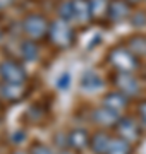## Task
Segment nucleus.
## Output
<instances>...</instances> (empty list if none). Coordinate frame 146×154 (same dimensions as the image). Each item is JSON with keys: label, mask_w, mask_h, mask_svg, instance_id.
<instances>
[{"label": "nucleus", "mask_w": 146, "mask_h": 154, "mask_svg": "<svg viewBox=\"0 0 146 154\" xmlns=\"http://www.w3.org/2000/svg\"><path fill=\"white\" fill-rule=\"evenodd\" d=\"M59 154H78V152H74L72 149H62Z\"/></svg>", "instance_id": "5701e85b"}, {"label": "nucleus", "mask_w": 146, "mask_h": 154, "mask_svg": "<svg viewBox=\"0 0 146 154\" xmlns=\"http://www.w3.org/2000/svg\"><path fill=\"white\" fill-rule=\"evenodd\" d=\"M28 154H55V152H53V151H52L48 146H45V144L34 142L33 146H31V149H29Z\"/></svg>", "instance_id": "a211bd4d"}, {"label": "nucleus", "mask_w": 146, "mask_h": 154, "mask_svg": "<svg viewBox=\"0 0 146 154\" xmlns=\"http://www.w3.org/2000/svg\"><path fill=\"white\" fill-rule=\"evenodd\" d=\"M69 84H71V75H69V74H62V75L59 77V82H57V88L65 89V88H69Z\"/></svg>", "instance_id": "412c9836"}, {"label": "nucleus", "mask_w": 146, "mask_h": 154, "mask_svg": "<svg viewBox=\"0 0 146 154\" xmlns=\"http://www.w3.org/2000/svg\"><path fill=\"white\" fill-rule=\"evenodd\" d=\"M38 53H40V50H38L36 41L26 39V41L21 43V57H23L26 62H34L38 58Z\"/></svg>", "instance_id": "2eb2a0df"}, {"label": "nucleus", "mask_w": 146, "mask_h": 154, "mask_svg": "<svg viewBox=\"0 0 146 154\" xmlns=\"http://www.w3.org/2000/svg\"><path fill=\"white\" fill-rule=\"evenodd\" d=\"M14 154H26V152H21V151H17V152H14Z\"/></svg>", "instance_id": "a878e982"}, {"label": "nucleus", "mask_w": 146, "mask_h": 154, "mask_svg": "<svg viewBox=\"0 0 146 154\" xmlns=\"http://www.w3.org/2000/svg\"><path fill=\"white\" fill-rule=\"evenodd\" d=\"M0 96L5 101L17 103L24 98V84L23 86H14V84H4L0 82Z\"/></svg>", "instance_id": "9b49d317"}, {"label": "nucleus", "mask_w": 146, "mask_h": 154, "mask_svg": "<svg viewBox=\"0 0 146 154\" xmlns=\"http://www.w3.org/2000/svg\"><path fill=\"white\" fill-rule=\"evenodd\" d=\"M90 144V134L86 128H74L67 134V146L74 152H79Z\"/></svg>", "instance_id": "6e6552de"}, {"label": "nucleus", "mask_w": 146, "mask_h": 154, "mask_svg": "<svg viewBox=\"0 0 146 154\" xmlns=\"http://www.w3.org/2000/svg\"><path fill=\"white\" fill-rule=\"evenodd\" d=\"M28 81V72L19 62L12 58H4L0 62V82L23 86Z\"/></svg>", "instance_id": "f03ea898"}, {"label": "nucleus", "mask_w": 146, "mask_h": 154, "mask_svg": "<svg viewBox=\"0 0 146 154\" xmlns=\"http://www.w3.org/2000/svg\"><path fill=\"white\" fill-rule=\"evenodd\" d=\"M124 2H131V4H134V2H139V0H124Z\"/></svg>", "instance_id": "393cba45"}, {"label": "nucleus", "mask_w": 146, "mask_h": 154, "mask_svg": "<svg viewBox=\"0 0 146 154\" xmlns=\"http://www.w3.org/2000/svg\"><path fill=\"white\" fill-rule=\"evenodd\" d=\"M113 128L119 134L117 137L124 139L131 146L141 139V125H139V122L136 118H132V116H119V120Z\"/></svg>", "instance_id": "20e7f679"}, {"label": "nucleus", "mask_w": 146, "mask_h": 154, "mask_svg": "<svg viewBox=\"0 0 146 154\" xmlns=\"http://www.w3.org/2000/svg\"><path fill=\"white\" fill-rule=\"evenodd\" d=\"M0 39H2V29H0Z\"/></svg>", "instance_id": "bb28decb"}, {"label": "nucleus", "mask_w": 146, "mask_h": 154, "mask_svg": "<svg viewBox=\"0 0 146 154\" xmlns=\"http://www.w3.org/2000/svg\"><path fill=\"white\" fill-rule=\"evenodd\" d=\"M125 48L129 50L134 57H138V58L139 57H146V38H143V36L131 38Z\"/></svg>", "instance_id": "dca6fc26"}, {"label": "nucleus", "mask_w": 146, "mask_h": 154, "mask_svg": "<svg viewBox=\"0 0 146 154\" xmlns=\"http://www.w3.org/2000/svg\"><path fill=\"white\" fill-rule=\"evenodd\" d=\"M138 122H139L141 127L146 128V99H143L138 105Z\"/></svg>", "instance_id": "6ab92c4d"}, {"label": "nucleus", "mask_w": 146, "mask_h": 154, "mask_svg": "<svg viewBox=\"0 0 146 154\" xmlns=\"http://www.w3.org/2000/svg\"><path fill=\"white\" fill-rule=\"evenodd\" d=\"M103 106H107L108 110H112L117 115H120V111L129 106V98L124 96L122 93H119V91H113V93H108L103 98Z\"/></svg>", "instance_id": "1a4fd4ad"}, {"label": "nucleus", "mask_w": 146, "mask_h": 154, "mask_svg": "<svg viewBox=\"0 0 146 154\" xmlns=\"http://www.w3.org/2000/svg\"><path fill=\"white\" fill-rule=\"evenodd\" d=\"M12 0H0V9H4V7H7L9 4H11Z\"/></svg>", "instance_id": "4be33fe9"}, {"label": "nucleus", "mask_w": 146, "mask_h": 154, "mask_svg": "<svg viewBox=\"0 0 146 154\" xmlns=\"http://www.w3.org/2000/svg\"><path fill=\"white\" fill-rule=\"evenodd\" d=\"M60 16L64 17V19H71V17L74 16V11H72V2H65L64 5H62L60 9Z\"/></svg>", "instance_id": "aec40b11"}, {"label": "nucleus", "mask_w": 146, "mask_h": 154, "mask_svg": "<svg viewBox=\"0 0 146 154\" xmlns=\"http://www.w3.org/2000/svg\"><path fill=\"white\" fill-rule=\"evenodd\" d=\"M107 16L113 21H119L122 17L127 16V4L124 0H113L108 4V9H107Z\"/></svg>", "instance_id": "4468645a"}, {"label": "nucleus", "mask_w": 146, "mask_h": 154, "mask_svg": "<svg viewBox=\"0 0 146 154\" xmlns=\"http://www.w3.org/2000/svg\"><path fill=\"white\" fill-rule=\"evenodd\" d=\"M79 86L84 89V91H98L103 86V81H101V77L98 74H95L93 70H88L83 74Z\"/></svg>", "instance_id": "f8f14e48"}, {"label": "nucleus", "mask_w": 146, "mask_h": 154, "mask_svg": "<svg viewBox=\"0 0 146 154\" xmlns=\"http://www.w3.org/2000/svg\"><path fill=\"white\" fill-rule=\"evenodd\" d=\"M23 29L31 41H36V39L43 38V36L48 34V22H46V19L43 16L31 14V16H28L24 19Z\"/></svg>", "instance_id": "39448f33"}, {"label": "nucleus", "mask_w": 146, "mask_h": 154, "mask_svg": "<svg viewBox=\"0 0 146 154\" xmlns=\"http://www.w3.org/2000/svg\"><path fill=\"white\" fill-rule=\"evenodd\" d=\"M113 84H115L119 93H122L124 96H127L129 99L132 96H138L141 91L138 77H134L131 72H117L113 75Z\"/></svg>", "instance_id": "423d86ee"}, {"label": "nucleus", "mask_w": 146, "mask_h": 154, "mask_svg": "<svg viewBox=\"0 0 146 154\" xmlns=\"http://www.w3.org/2000/svg\"><path fill=\"white\" fill-rule=\"evenodd\" d=\"M108 0H88V5H90L91 16H100V14H107L108 9Z\"/></svg>", "instance_id": "f3484780"}, {"label": "nucleus", "mask_w": 146, "mask_h": 154, "mask_svg": "<svg viewBox=\"0 0 146 154\" xmlns=\"http://www.w3.org/2000/svg\"><path fill=\"white\" fill-rule=\"evenodd\" d=\"M110 140H112V135H108L105 130H100V132L90 135V144H88V147H90L95 154H107Z\"/></svg>", "instance_id": "9d476101"}, {"label": "nucleus", "mask_w": 146, "mask_h": 154, "mask_svg": "<svg viewBox=\"0 0 146 154\" xmlns=\"http://www.w3.org/2000/svg\"><path fill=\"white\" fill-rule=\"evenodd\" d=\"M119 116L115 111L108 110L107 106H98V108H95L93 110V113H91V120H93V123H96L98 127H101V128H108V127H115V123H117Z\"/></svg>", "instance_id": "0eeeda50"}, {"label": "nucleus", "mask_w": 146, "mask_h": 154, "mask_svg": "<svg viewBox=\"0 0 146 154\" xmlns=\"http://www.w3.org/2000/svg\"><path fill=\"white\" fill-rule=\"evenodd\" d=\"M107 154H132V146L129 142H125L124 139L120 137H113L108 144Z\"/></svg>", "instance_id": "ddd939ff"}, {"label": "nucleus", "mask_w": 146, "mask_h": 154, "mask_svg": "<svg viewBox=\"0 0 146 154\" xmlns=\"http://www.w3.org/2000/svg\"><path fill=\"white\" fill-rule=\"evenodd\" d=\"M2 115H4V110H2V105H0V122H2Z\"/></svg>", "instance_id": "b1692460"}, {"label": "nucleus", "mask_w": 146, "mask_h": 154, "mask_svg": "<svg viewBox=\"0 0 146 154\" xmlns=\"http://www.w3.org/2000/svg\"><path fill=\"white\" fill-rule=\"evenodd\" d=\"M108 63L115 69L117 72H131L136 70L139 65L138 57H134L125 46H115L110 50V53L107 57Z\"/></svg>", "instance_id": "f257e3e1"}, {"label": "nucleus", "mask_w": 146, "mask_h": 154, "mask_svg": "<svg viewBox=\"0 0 146 154\" xmlns=\"http://www.w3.org/2000/svg\"><path fill=\"white\" fill-rule=\"evenodd\" d=\"M48 38L53 46H57L59 50H65L74 45L76 33L67 24V21H57L52 26H48Z\"/></svg>", "instance_id": "7ed1b4c3"}]
</instances>
